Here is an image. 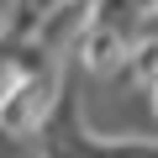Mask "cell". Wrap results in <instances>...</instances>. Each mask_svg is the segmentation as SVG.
<instances>
[{"instance_id": "6da1fadb", "label": "cell", "mask_w": 158, "mask_h": 158, "mask_svg": "<svg viewBox=\"0 0 158 158\" xmlns=\"http://www.w3.org/2000/svg\"><path fill=\"white\" fill-rule=\"evenodd\" d=\"M58 69H42V74H21L11 95L0 100V132H11V137H32L48 127L53 116V100H58Z\"/></svg>"}, {"instance_id": "7a4b0ae2", "label": "cell", "mask_w": 158, "mask_h": 158, "mask_svg": "<svg viewBox=\"0 0 158 158\" xmlns=\"http://www.w3.org/2000/svg\"><path fill=\"white\" fill-rule=\"evenodd\" d=\"M132 6H137L142 16H153V11H158V0H132Z\"/></svg>"}]
</instances>
